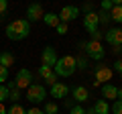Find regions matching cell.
Masks as SVG:
<instances>
[{
  "label": "cell",
  "mask_w": 122,
  "mask_h": 114,
  "mask_svg": "<svg viewBox=\"0 0 122 114\" xmlns=\"http://www.w3.org/2000/svg\"><path fill=\"white\" fill-rule=\"evenodd\" d=\"M102 98H104L106 102L108 100H118V88L114 86V83H104L102 86Z\"/></svg>",
  "instance_id": "obj_14"
},
{
  "label": "cell",
  "mask_w": 122,
  "mask_h": 114,
  "mask_svg": "<svg viewBox=\"0 0 122 114\" xmlns=\"http://www.w3.org/2000/svg\"><path fill=\"white\" fill-rule=\"evenodd\" d=\"M30 33V22L26 18H16V21L6 25V37L10 41H22Z\"/></svg>",
  "instance_id": "obj_1"
},
{
  "label": "cell",
  "mask_w": 122,
  "mask_h": 114,
  "mask_svg": "<svg viewBox=\"0 0 122 114\" xmlns=\"http://www.w3.org/2000/svg\"><path fill=\"white\" fill-rule=\"evenodd\" d=\"M26 114H45V112H43L41 108H35V106H33V108H29V110H26Z\"/></svg>",
  "instance_id": "obj_34"
},
{
  "label": "cell",
  "mask_w": 122,
  "mask_h": 114,
  "mask_svg": "<svg viewBox=\"0 0 122 114\" xmlns=\"http://www.w3.org/2000/svg\"><path fill=\"white\" fill-rule=\"evenodd\" d=\"M0 114H8V108L4 104H0Z\"/></svg>",
  "instance_id": "obj_35"
},
{
  "label": "cell",
  "mask_w": 122,
  "mask_h": 114,
  "mask_svg": "<svg viewBox=\"0 0 122 114\" xmlns=\"http://www.w3.org/2000/svg\"><path fill=\"white\" fill-rule=\"evenodd\" d=\"M43 16H45V10H43V6H41L39 2L29 4V8H26V21H29V22L43 21Z\"/></svg>",
  "instance_id": "obj_10"
},
{
  "label": "cell",
  "mask_w": 122,
  "mask_h": 114,
  "mask_svg": "<svg viewBox=\"0 0 122 114\" xmlns=\"http://www.w3.org/2000/svg\"><path fill=\"white\" fill-rule=\"evenodd\" d=\"M6 10H8V2H6V0H0V16L6 14Z\"/></svg>",
  "instance_id": "obj_31"
},
{
  "label": "cell",
  "mask_w": 122,
  "mask_h": 114,
  "mask_svg": "<svg viewBox=\"0 0 122 114\" xmlns=\"http://www.w3.org/2000/svg\"><path fill=\"white\" fill-rule=\"evenodd\" d=\"M110 18H112L114 22H122V4H116L112 8V12H110Z\"/></svg>",
  "instance_id": "obj_19"
},
{
  "label": "cell",
  "mask_w": 122,
  "mask_h": 114,
  "mask_svg": "<svg viewBox=\"0 0 122 114\" xmlns=\"http://www.w3.org/2000/svg\"><path fill=\"white\" fill-rule=\"evenodd\" d=\"M55 31H57V35H65V33H67V25H65V22H59V26H57Z\"/></svg>",
  "instance_id": "obj_30"
},
{
  "label": "cell",
  "mask_w": 122,
  "mask_h": 114,
  "mask_svg": "<svg viewBox=\"0 0 122 114\" xmlns=\"http://www.w3.org/2000/svg\"><path fill=\"white\" fill-rule=\"evenodd\" d=\"M92 108H94V112H96V114H110V104H108V102L104 100V98L96 100Z\"/></svg>",
  "instance_id": "obj_15"
},
{
  "label": "cell",
  "mask_w": 122,
  "mask_h": 114,
  "mask_svg": "<svg viewBox=\"0 0 122 114\" xmlns=\"http://www.w3.org/2000/svg\"><path fill=\"white\" fill-rule=\"evenodd\" d=\"M59 114H63V112H59Z\"/></svg>",
  "instance_id": "obj_40"
},
{
  "label": "cell",
  "mask_w": 122,
  "mask_h": 114,
  "mask_svg": "<svg viewBox=\"0 0 122 114\" xmlns=\"http://www.w3.org/2000/svg\"><path fill=\"white\" fill-rule=\"evenodd\" d=\"M75 69H77V65H75V57L73 55H63L57 59L55 67H53V71L57 73V78H71V75L75 73Z\"/></svg>",
  "instance_id": "obj_2"
},
{
  "label": "cell",
  "mask_w": 122,
  "mask_h": 114,
  "mask_svg": "<svg viewBox=\"0 0 122 114\" xmlns=\"http://www.w3.org/2000/svg\"><path fill=\"white\" fill-rule=\"evenodd\" d=\"M87 57H75V65H77V69H87Z\"/></svg>",
  "instance_id": "obj_24"
},
{
  "label": "cell",
  "mask_w": 122,
  "mask_h": 114,
  "mask_svg": "<svg viewBox=\"0 0 122 114\" xmlns=\"http://www.w3.org/2000/svg\"><path fill=\"white\" fill-rule=\"evenodd\" d=\"M14 83H16L18 90H29V86L33 83V71H29V69H18L16 78H14Z\"/></svg>",
  "instance_id": "obj_9"
},
{
  "label": "cell",
  "mask_w": 122,
  "mask_h": 114,
  "mask_svg": "<svg viewBox=\"0 0 122 114\" xmlns=\"http://www.w3.org/2000/svg\"><path fill=\"white\" fill-rule=\"evenodd\" d=\"M26 98H29V102H33V104L45 102V98H47V88H45L43 83H30L29 90H26Z\"/></svg>",
  "instance_id": "obj_5"
},
{
  "label": "cell",
  "mask_w": 122,
  "mask_h": 114,
  "mask_svg": "<svg viewBox=\"0 0 122 114\" xmlns=\"http://www.w3.org/2000/svg\"><path fill=\"white\" fill-rule=\"evenodd\" d=\"M49 94H51L53 98H67V96H69V88H67V83L57 82V83H53V86H51Z\"/></svg>",
  "instance_id": "obj_13"
},
{
  "label": "cell",
  "mask_w": 122,
  "mask_h": 114,
  "mask_svg": "<svg viewBox=\"0 0 122 114\" xmlns=\"http://www.w3.org/2000/svg\"><path fill=\"white\" fill-rule=\"evenodd\" d=\"M71 98H73L75 104H83V102L90 100V92H87L86 86H75V88L71 90Z\"/></svg>",
  "instance_id": "obj_12"
},
{
  "label": "cell",
  "mask_w": 122,
  "mask_h": 114,
  "mask_svg": "<svg viewBox=\"0 0 122 114\" xmlns=\"http://www.w3.org/2000/svg\"><path fill=\"white\" fill-rule=\"evenodd\" d=\"M49 71H53V69H51V67H47V65H41V67H39V75H41V78H43V75H47Z\"/></svg>",
  "instance_id": "obj_32"
},
{
  "label": "cell",
  "mask_w": 122,
  "mask_h": 114,
  "mask_svg": "<svg viewBox=\"0 0 122 114\" xmlns=\"http://www.w3.org/2000/svg\"><path fill=\"white\" fill-rule=\"evenodd\" d=\"M104 39H106V43H110L112 45V51H120V47H122V29H118V26H114V29H108L106 31V35H104Z\"/></svg>",
  "instance_id": "obj_6"
},
{
  "label": "cell",
  "mask_w": 122,
  "mask_h": 114,
  "mask_svg": "<svg viewBox=\"0 0 122 114\" xmlns=\"http://www.w3.org/2000/svg\"><path fill=\"white\" fill-rule=\"evenodd\" d=\"M98 16H100V25H108V22L112 21V18H110V12H106V10H100Z\"/></svg>",
  "instance_id": "obj_25"
},
{
  "label": "cell",
  "mask_w": 122,
  "mask_h": 114,
  "mask_svg": "<svg viewBox=\"0 0 122 114\" xmlns=\"http://www.w3.org/2000/svg\"><path fill=\"white\" fill-rule=\"evenodd\" d=\"M8 114H26V108H22L20 104H12L8 108Z\"/></svg>",
  "instance_id": "obj_22"
},
{
  "label": "cell",
  "mask_w": 122,
  "mask_h": 114,
  "mask_svg": "<svg viewBox=\"0 0 122 114\" xmlns=\"http://www.w3.org/2000/svg\"><path fill=\"white\" fill-rule=\"evenodd\" d=\"M98 26H100V16H98L96 10H94V12H87L86 16H83V29L90 33V37L98 33Z\"/></svg>",
  "instance_id": "obj_7"
},
{
  "label": "cell",
  "mask_w": 122,
  "mask_h": 114,
  "mask_svg": "<svg viewBox=\"0 0 122 114\" xmlns=\"http://www.w3.org/2000/svg\"><path fill=\"white\" fill-rule=\"evenodd\" d=\"M114 71L122 75V59H118V61H114Z\"/></svg>",
  "instance_id": "obj_33"
},
{
  "label": "cell",
  "mask_w": 122,
  "mask_h": 114,
  "mask_svg": "<svg viewBox=\"0 0 122 114\" xmlns=\"http://www.w3.org/2000/svg\"><path fill=\"white\" fill-rule=\"evenodd\" d=\"M43 79H45V83H47V86H53V83H57V82H59V78H57V73H55V71H49L47 75H43Z\"/></svg>",
  "instance_id": "obj_21"
},
{
  "label": "cell",
  "mask_w": 122,
  "mask_h": 114,
  "mask_svg": "<svg viewBox=\"0 0 122 114\" xmlns=\"http://www.w3.org/2000/svg\"><path fill=\"white\" fill-rule=\"evenodd\" d=\"M112 8H114V2H112V0H104V2H102V10L112 12Z\"/></svg>",
  "instance_id": "obj_28"
},
{
  "label": "cell",
  "mask_w": 122,
  "mask_h": 114,
  "mask_svg": "<svg viewBox=\"0 0 122 114\" xmlns=\"http://www.w3.org/2000/svg\"><path fill=\"white\" fill-rule=\"evenodd\" d=\"M83 10H86V14L87 12H94V10H92V4H83Z\"/></svg>",
  "instance_id": "obj_36"
},
{
  "label": "cell",
  "mask_w": 122,
  "mask_h": 114,
  "mask_svg": "<svg viewBox=\"0 0 122 114\" xmlns=\"http://www.w3.org/2000/svg\"><path fill=\"white\" fill-rule=\"evenodd\" d=\"M4 82H8V69L0 65V86H4Z\"/></svg>",
  "instance_id": "obj_26"
},
{
  "label": "cell",
  "mask_w": 122,
  "mask_h": 114,
  "mask_svg": "<svg viewBox=\"0 0 122 114\" xmlns=\"http://www.w3.org/2000/svg\"><path fill=\"white\" fill-rule=\"evenodd\" d=\"M79 49H83L87 55V59H94V61H102L106 55L104 47H102L100 41H87V43H79Z\"/></svg>",
  "instance_id": "obj_3"
},
{
  "label": "cell",
  "mask_w": 122,
  "mask_h": 114,
  "mask_svg": "<svg viewBox=\"0 0 122 114\" xmlns=\"http://www.w3.org/2000/svg\"><path fill=\"white\" fill-rule=\"evenodd\" d=\"M6 86H8V90H10V96H8V100H12L14 104H18V100H20L22 96H20V90L16 88V83H14V82H8Z\"/></svg>",
  "instance_id": "obj_17"
},
{
  "label": "cell",
  "mask_w": 122,
  "mask_h": 114,
  "mask_svg": "<svg viewBox=\"0 0 122 114\" xmlns=\"http://www.w3.org/2000/svg\"><path fill=\"white\" fill-rule=\"evenodd\" d=\"M43 112L45 114H59V106H57V102H45Z\"/></svg>",
  "instance_id": "obj_20"
},
{
  "label": "cell",
  "mask_w": 122,
  "mask_h": 114,
  "mask_svg": "<svg viewBox=\"0 0 122 114\" xmlns=\"http://www.w3.org/2000/svg\"><path fill=\"white\" fill-rule=\"evenodd\" d=\"M43 21H45V25L47 26H53V29H57L59 26V14H55V12H45V16H43Z\"/></svg>",
  "instance_id": "obj_16"
},
{
  "label": "cell",
  "mask_w": 122,
  "mask_h": 114,
  "mask_svg": "<svg viewBox=\"0 0 122 114\" xmlns=\"http://www.w3.org/2000/svg\"><path fill=\"white\" fill-rule=\"evenodd\" d=\"M118 100H122V88H118Z\"/></svg>",
  "instance_id": "obj_37"
},
{
  "label": "cell",
  "mask_w": 122,
  "mask_h": 114,
  "mask_svg": "<svg viewBox=\"0 0 122 114\" xmlns=\"http://www.w3.org/2000/svg\"><path fill=\"white\" fill-rule=\"evenodd\" d=\"M120 53H122V47H120Z\"/></svg>",
  "instance_id": "obj_39"
},
{
  "label": "cell",
  "mask_w": 122,
  "mask_h": 114,
  "mask_svg": "<svg viewBox=\"0 0 122 114\" xmlns=\"http://www.w3.org/2000/svg\"><path fill=\"white\" fill-rule=\"evenodd\" d=\"M0 65L6 67V69H8L10 65H14V55L8 53V51H2V53H0Z\"/></svg>",
  "instance_id": "obj_18"
},
{
  "label": "cell",
  "mask_w": 122,
  "mask_h": 114,
  "mask_svg": "<svg viewBox=\"0 0 122 114\" xmlns=\"http://www.w3.org/2000/svg\"><path fill=\"white\" fill-rule=\"evenodd\" d=\"M57 59H59V55H57V51H55V47H45L43 49V53H41V65H47V67H55V63H57Z\"/></svg>",
  "instance_id": "obj_8"
},
{
  "label": "cell",
  "mask_w": 122,
  "mask_h": 114,
  "mask_svg": "<svg viewBox=\"0 0 122 114\" xmlns=\"http://www.w3.org/2000/svg\"><path fill=\"white\" fill-rule=\"evenodd\" d=\"M8 96H10L8 86H0V104H4V100H8Z\"/></svg>",
  "instance_id": "obj_23"
},
{
  "label": "cell",
  "mask_w": 122,
  "mask_h": 114,
  "mask_svg": "<svg viewBox=\"0 0 122 114\" xmlns=\"http://www.w3.org/2000/svg\"><path fill=\"white\" fill-rule=\"evenodd\" d=\"M112 75H114V69L108 65H98L96 71H94V88L98 86H104V83H112Z\"/></svg>",
  "instance_id": "obj_4"
},
{
  "label": "cell",
  "mask_w": 122,
  "mask_h": 114,
  "mask_svg": "<svg viewBox=\"0 0 122 114\" xmlns=\"http://www.w3.org/2000/svg\"><path fill=\"white\" fill-rule=\"evenodd\" d=\"M69 114H86V110H83V106H81V104H75L73 108L69 110Z\"/></svg>",
  "instance_id": "obj_29"
},
{
  "label": "cell",
  "mask_w": 122,
  "mask_h": 114,
  "mask_svg": "<svg viewBox=\"0 0 122 114\" xmlns=\"http://www.w3.org/2000/svg\"><path fill=\"white\" fill-rule=\"evenodd\" d=\"M112 114H122V100H116L112 104Z\"/></svg>",
  "instance_id": "obj_27"
},
{
  "label": "cell",
  "mask_w": 122,
  "mask_h": 114,
  "mask_svg": "<svg viewBox=\"0 0 122 114\" xmlns=\"http://www.w3.org/2000/svg\"><path fill=\"white\" fill-rule=\"evenodd\" d=\"M86 114H96V112H94V108H90V110H86Z\"/></svg>",
  "instance_id": "obj_38"
},
{
  "label": "cell",
  "mask_w": 122,
  "mask_h": 114,
  "mask_svg": "<svg viewBox=\"0 0 122 114\" xmlns=\"http://www.w3.org/2000/svg\"><path fill=\"white\" fill-rule=\"evenodd\" d=\"M79 16V6H63L61 8V12H59V21L61 22H69V21H73V18H77Z\"/></svg>",
  "instance_id": "obj_11"
}]
</instances>
